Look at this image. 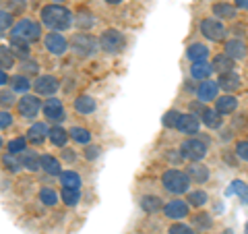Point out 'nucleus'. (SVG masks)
Listing matches in <instances>:
<instances>
[{"label":"nucleus","mask_w":248,"mask_h":234,"mask_svg":"<svg viewBox=\"0 0 248 234\" xmlns=\"http://www.w3.org/2000/svg\"><path fill=\"white\" fill-rule=\"evenodd\" d=\"M40 19L46 27H50L52 31H64L73 25V13L62 4H48L44 6L40 13Z\"/></svg>","instance_id":"obj_1"},{"label":"nucleus","mask_w":248,"mask_h":234,"mask_svg":"<svg viewBox=\"0 0 248 234\" xmlns=\"http://www.w3.org/2000/svg\"><path fill=\"white\" fill-rule=\"evenodd\" d=\"M161 184H164V189L172 195H184V193L190 191L188 176H186L182 170H176V168L166 170L164 176H161Z\"/></svg>","instance_id":"obj_2"},{"label":"nucleus","mask_w":248,"mask_h":234,"mask_svg":"<svg viewBox=\"0 0 248 234\" xmlns=\"http://www.w3.org/2000/svg\"><path fill=\"white\" fill-rule=\"evenodd\" d=\"M11 37H19L25 42H37L42 37V25L33 19H21L11 27Z\"/></svg>","instance_id":"obj_3"},{"label":"nucleus","mask_w":248,"mask_h":234,"mask_svg":"<svg viewBox=\"0 0 248 234\" xmlns=\"http://www.w3.org/2000/svg\"><path fill=\"white\" fill-rule=\"evenodd\" d=\"M207 145L209 141L205 139H199V137H190L180 145V155L182 160H188V162H201L207 155Z\"/></svg>","instance_id":"obj_4"},{"label":"nucleus","mask_w":248,"mask_h":234,"mask_svg":"<svg viewBox=\"0 0 248 234\" xmlns=\"http://www.w3.org/2000/svg\"><path fill=\"white\" fill-rule=\"evenodd\" d=\"M71 46H73V52L77 54V56L81 58H91L97 54V40L89 33H85V31H81V33H77L73 40H71Z\"/></svg>","instance_id":"obj_5"},{"label":"nucleus","mask_w":248,"mask_h":234,"mask_svg":"<svg viewBox=\"0 0 248 234\" xmlns=\"http://www.w3.org/2000/svg\"><path fill=\"white\" fill-rule=\"evenodd\" d=\"M97 46L102 48L106 54H118L124 50V46H126V40H124V35L120 33L118 29H106L102 35H99L97 40Z\"/></svg>","instance_id":"obj_6"},{"label":"nucleus","mask_w":248,"mask_h":234,"mask_svg":"<svg viewBox=\"0 0 248 234\" xmlns=\"http://www.w3.org/2000/svg\"><path fill=\"white\" fill-rule=\"evenodd\" d=\"M199 29H201V35L207 37V40H211V42H221L228 33V29L223 27V23L217 21V19H203Z\"/></svg>","instance_id":"obj_7"},{"label":"nucleus","mask_w":248,"mask_h":234,"mask_svg":"<svg viewBox=\"0 0 248 234\" xmlns=\"http://www.w3.org/2000/svg\"><path fill=\"white\" fill-rule=\"evenodd\" d=\"M40 108H42V102H40L37 96H29V93H25L21 100H17V110L25 120H33L37 116V112H40Z\"/></svg>","instance_id":"obj_8"},{"label":"nucleus","mask_w":248,"mask_h":234,"mask_svg":"<svg viewBox=\"0 0 248 234\" xmlns=\"http://www.w3.org/2000/svg\"><path fill=\"white\" fill-rule=\"evenodd\" d=\"M31 87L35 89L37 96H50L52 98L54 93L58 91L60 83H58L56 77H52V75H37L35 81L31 83Z\"/></svg>","instance_id":"obj_9"},{"label":"nucleus","mask_w":248,"mask_h":234,"mask_svg":"<svg viewBox=\"0 0 248 234\" xmlns=\"http://www.w3.org/2000/svg\"><path fill=\"white\" fill-rule=\"evenodd\" d=\"M44 44H46V48H48V52L54 54V56H62V54L68 50L66 37L62 33H58V31H50V33H46Z\"/></svg>","instance_id":"obj_10"},{"label":"nucleus","mask_w":248,"mask_h":234,"mask_svg":"<svg viewBox=\"0 0 248 234\" xmlns=\"http://www.w3.org/2000/svg\"><path fill=\"white\" fill-rule=\"evenodd\" d=\"M42 110H44V116L50 122H62V120H66L64 106H62V102H60V100H56V98L46 100L44 106H42Z\"/></svg>","instance_id":"obj_11"},{"label":"nucleus","mask_w":248,"mask_h":234,"mask_svg":"<svg viewBox=\"0 0 248 234\" xmlns=\"http://www.w3.org/2000/svg\"><path fill=\"white\" fill-rule=\"evenodd\" d=\"M164 214L166 217H170V220H182V217L188 216V203L182 199H174V201H168V203L164 205Z\"/></svg>","instance_id":"obj_12"},{"label":"nucleus","mask_w":248,"mask_h":234,"mask_svg":"<svg viewBox=\"0 0 248 234\" xmlns=\"http://www.w3.org/2000/svg\"><path fill=\"white\" fill-rule=\"evenodd\" d=\"M176 129L184 133V135H197L199 129H201V120L197 116H192L190 112L188 114H180V118L176 122Z\"/></svg>","instance_id":"obj_13"},{"label":"nucleus","mask_w":248,"mask_h":234,"mask_svg":"<svg viewBox=\"0 0 248 234\" xmlns=\"http://www.w3.org/2000/svg\"><path fill=\"white\" fill-rule=\"evenodd\" d=\"M217 91H219V87H217V81H201V85L197 87V96H199V102H213V100H217Z\"/></svg>","instance_id":"obj_14"},{"label":"nucleus","mask_w":248,"mask_h":234,"mask_svg":"<svg viewBox=\"0 0 248 234\" xmlns=\"http://www.w3.org/2000/svg\"><path fill=\"white\" fill-rule=\"evenodd\" d=\"M184 174L188 176L190 183H197V184H203L209 181V168L203 166V164H199V162H190V166L186 168Z\"/></svg>","instance_id":"obj_15"},{"label":"nucleus","mask_w":248,"mask_h":234,"mask_svg":"<svg viewBox=\"0 0 248 234\" xmlns=\"http://www.w3.org/2000/svg\"><path fill=\"white\" fill-rule=\"evenodd\" d=\"M27 143H33V145H42L46 139H48V124L46 122H33L27 131Z\"/></svg>","instance_id":"obj_16"},{"label":"nucleus","mask_w":248,"mask_h":234,"mask_svg":"<svg viewBox=\"0 0 248 234\" xmlns=\"http://www.w3.org/2000/svg\"><path fill=\"white\" fill-rule=\"evenodd\" d=\"M240 85H242V81H240V77H238L234 71L221 73V75H219V79H217V87L223 89V91H228V93L240 89Z\"/></svg>","instance_id":"obj_17"},{"label":"nucleus","mask_w":248,"mask_h":234,"mask_svg":"<svg viewBox=\"0 0 248 234\" xmlns=\"http://www.w3.org/2000/svg\"><path fill=\"white\" fill-rule=\"evenodd\" d=\"M223 54L232 60H242V58H246V44L240 40H230V42H226V52Z\"/></svg>","instance_id":"obj_18"},{"label":"nucleus","mask_w":248,"mask_h":234,"mask_svg":"<svg viewBox=\"0 0 248 234\" xmlns=\"http://www.w3.org/2000/svg\"><path fill=\"white\" fill-rule=\"evenodd\" d=\"M9 48H11V52H13V56H15V58H19V60H27V58H29V54H31L29 42L19 40V37H11Z\"/></svg>","instance_id":"obj_19"},{"label":"nucleus","mask_w":248,"mask_h":234,"mask_svg":"<svg viewBox=\"0 0 248 234\" xmlns=\"http://www.w3.org/2000/svg\"><path fill=\"white\" fill-rule=\"evenodd\" d=\"M19 160H21V168L29 170V172H37V170H42V166H40V155H37L35 151L25 150V151L19 155Z\"/></svg>","instance_id":"obj_20"},{"label":"nucleus","mask_w":248,"mask_h":234,"mask_svg":"<svg viewBox=\"0 0 248 234\" xmlns=\"http://www.w3.org/2000/svg\"><path fill=\"white\" fill-rule=\"evenodd\" d=\"M238 108V100L232 96V93H228V96H221V98H217V102H215V112H219L221 116L223 114H232Z\"/></svg>","instance_id":"obj_21"},{"label":"nucleus","mask_w":248,"mask_h":234,"mask_svg":"<svg viewBox=\"0 0 248 234\" xmlns=\"http://www.w3.org/2000/svg\"><path fill=\"white\" fill-rule=\"evenodd\" d=\"M209 50L205 44H190L188 50H186V56H188L190 62H207L209 58Z\"/></svg>","instance_id":"obj_22"},{"label":"nucleus","mask_w":248,"mask_h":234,"mask_svg":"<svg viewBox=\"0 0 248 234\" xmlns=\"http://www.w3.org/2000/svg\"><path fill=\"white\" fill-rule=\"evenodd\" d=\"M40 166L44 172L50 176H60V172H62L60 162H58V158H54V155H40Z\"/></svg>","instance_id":"obj_23"},{"label":"nucleus","mask_w":248,"mask_h":234,"mask_svg":"<svg viewBox=\"0 0 248 234\" xmlns=\"http://www.w3.org/2000/svg\"><path fill=\"white\" fill-rule=\"evenodd\" d=\"M9 85H11V91L13 93H25L31 89V81H29V77H25V75H13L11 79H9Z\"/></svg>","instance_id":"obj_24"},{"label":"nucleus","mask_w":248,"mask_h":234,"mask_svg":"<svg viewBox=\"0 0 248 234\" xmlns=\"http://www.w3.org/2000/svg\"><path fill=\"white\" fill-rule=\"evenodd\" d=\"M141 209L147 214H157L159 209H164V203L157 195H143L141 197Z\"/></svg>","instance_id":"obj_25"},{"label":"nucleus","mask_w":248,"mask_h":234,"mask_svg":"<svg viewBox=\"0 0 248 234\" xmlns=\"http://www.w3.org/2000/svg\"><path fill=\"white\" fill-rule=\"evenodd\" d=\"M48 139L52 141V145H56V147H64L66 145V141L71 137H68V131H64L62 127H52V129H48Z\"/></svg>","instance_id":"obj_26"},{"label":"nucleus","mask_w":248,"mask_h":234,"mask_svg":"<svg viewBox=\"0 0 248 234\" xmlns=\"http://www.w3.org/2000/svg\"><path fill=\"white\" fill-rule=\"evenodd\" d=\"M95 108L97 104L91 96H79L75 100V110L79 114H91V112H95Z\"/></svg>","instance_id":"obj_27"},{"label":"nucleus","mask_w":248,"mask_h":234,"mask_svg":"<svg viewBox=\"0 0 248 234\" xmlns=\"http://www.w3.org/2000/svg\"><path fill=\"white\" fill-rule=\"evenodd\" d=\"M211 73H213V68L209 62H192V67H190V75L199 81H207L211 77Z\"/></svg>","instance_id":"obj_28"},{"label":"nucleus","mask_w":248,"mask_h":234,"mask_svg":"<svg viewBox=\"0 0 248 234\" xmlns=\"http://www.w3.org/2000/svg\"><path fill=\"white\" fill-rule=\"evenodd\" d=\"M201 120L205 122L207 129H219L221 122H223V116H221L219 112L211 110V108H205V112L201 114Z\"/></svg>","instance_id":"obj_29"},{"label":"nucleus","mask_w":248,"mask_h":234,"mask_svg":"<svg viewBox=\"0 0 248 234\" xmlns=\"http://www.w3.org/2000/svg\"><path fill=\"white\" fill-rule=\"evenodd\" d=\"M60 183L62 186H68V189H81V176L75 172V170H62L60 172Z\"/></svg>","instance_id":"obj_30"},{"label":"nucleus","mask_w":248,"mask_h":234,"mask_svg":"<svg viewBox=\"0 0 248 234\" xmlns=\"http://www.w3.org/2000/svg\"><path fill=\"white\" fill-rule=\"evenodd\" d=\"M211 68H213V71H217L219 75H221V73H230L232 68H234V60L228 58L226 54H219V56H215V58H213Z\"/></svg>","instance_id":"obj_31"},{"label":"nucleus","mask_w":248,"mask_h":234,"mask_svg":"<svg viewBox=\"0 0 248 234\" xmlns=\"http://www.w3.org/2000/svg\"><path fill=\"white\" fill-rule=\"evenodd\" d=\"M213 13L217 19H236V6H232L228 2H215Z\"/></svg>","instance_id":"obj_32"},{"label":"nucleus","mask_w":248,"mask_h":234,"mask_svg":"<svg viewBox=\"0 0 248 234\" xmlns=\"http://www.w3.org/2000/svg\"><path fill=\"white\" fill-rule=\"evenodd\" d=\"M68 137H71L75 143H81V145L91 143V131H87L85 127H73L68 131Z\"/></svg>","instance_id":"obj_33"},{"label":"nucleus","mask_w":248,"mask_h":234,"mask_svg":"<svg viewBox=\"0 0 248 234\" xmlns=\"http://www.w3.org/2000/svg\"><path fill=\"white\" fill-rule=\"evenodd\" d=\"M73 21H75V25L79 27V29H91L93 25H95V17L89 13V11H81V13H77L75 17H73Z\"/></svg>","instance_id":"obj_34"},{"label":"nucleus","mask_w":248,"mask_h":234,"mask_svg":"<svg viewBox=\"0 0 248 234\" xmlns=\"http://www.w3.org/2000/svg\"><path fill=\"white\" fill-rule=\"evenodd\" d=\"M15 62H17V58L13 56V52H11L9 46H0V68L6 73L9 68L15 67Z\"/></svg>","instance_id":"obj_35"},{"label":"nucleus","mask_w":248,"mask_h":234,"mask_svg":"<svg viewBox=\"0 0 248 234\" xmlns=\"http://www.w3.org/2000/svg\"><path fill=\"white\" fill-rule=\"evenodd\" d=\"M207 201H209V195L205 191H188V197H186L188 207H203Z\"/></svg>","instance_id":"obj_36"},{"label":"nucleus","mask_w":248,"mask_h":234,"mask_svg":"<svg viewBox=\"0 0 248 234\" xmlns=\"http://www.w3.org/2000/svg\"><path fill=\"white\" fill-rule=\"evenodd\" d=\"M60 199L64 201L66 205H77L81 201V191L79 189H68V186H62V191H60Z\"/></svg>","instance_id":"obj_37"},{"label":"nucleus","mask_w":248,"mask_h":234,"mask_svg":"<svg viewBox=\"0 0 248 234\" xmlns=\"http://www.w3.org/2000/svg\"><path fill=\"white\" fill-rule=\"evenodd\" d=\"M25 150H27V139L25 137H15L9 141V145H6V151L15 153V155H21Z\"/></svg>","instance_id":"obj_38"},{"label":"nucleus","mask_w":248,"mask_h":234,"mask_svg":"<svg viewBox=\"0 0 248 234\" xmlns=\"http://www.w3.org/2000/svg\"><path fill=\"white\" fill-rule=\"evenodd\" d=\"M2 166L9 170V172H19V170H21V160H19V155L6 151V153L2 155Z\"/></svg>","instance_id":"obj_39"},{"label":"nucleus","mask_w":248,"mask_h":234,"mask_svg":"<svg viewBox=\"0 0 248 234\" xmlns=\"http://www.w3.org/2000/svg\"><path fill=\"white\" fill-rule=\"evenodd\" d=\"M234 193L244 201V203H248V184L246 183H242V181H234V183H232L228 195H234Z\"/></svg>","instance_id":"obj_40"},{"label":"nucleus","mask_w":248,"mask_h":234,"mask_svg":"<svg viewBox=\"0 0 248 234\" xmlns=\"http://www.w3.org/2000/svg\"><path fill=\"white\" fill-rule=\"evenodd\" d=\"M19 68H21V75H25V77H33V75L37 77V73H40V65H37L35 60H31V58L21 60Z\"/></svg>","instance_id":"obj_41"},{"label":"nucleus","mask_w":248,"mask_h":234,"mask_svg":"<svg viewBox=\"0 0 248 234\" xmlns=\"http://www.w3.org/2000/svg\"><path fill=\"white\" fill-rule=\"evenodd\" d=\"M37 197H40L42 203H44V205H48V207H52V205H56V203H58V195L54 193L52 189H48V186H46V189H42Z\"/></svg>","instance_id":"obj_42"},{"label":"nucleus","mask_w":248,"mask_h":234,"mask_svg":"<svg viewBox=\"0 0 248 234\" xmlns=\"http://www.w3.org/2000/svg\"><path fill=\"white\" fill-rule=\"evenodd\" d=\"M15 104H17L15 93L11 89H0V108H2V110H9V108Z\"/></svg>","instance_id":"obj_43"},{"label":"nucleus","mask_w":248,"mask_h":234,"mask_svg":"<svg viewBox=\"0 0 248 234\" xmlns=\"http://www.w3.org/2000/svg\"><path fill=\"white\" fill-rule=\"evenodd\" d=\"M25 6H27V0H9V2H6V13H11V15L23 13Z\"/></svg>","instance_id":"obj_44"},{"label":"nucleus","mask_w":248,"mask_h":234,"mask_svg":"<svg viewBox=\"0 0 248 234\" xmlns=\"http://www.w3.org/2000/svg\"><path fill=\"white\" fill-rule=\"evenodd\" d=\"M178 118H180V112L178 110H170V112H166L164 114V127H168V129H176V122H178Z\"/></svg>","instance_id":"obj_45"},{"label":"nucleus","mask_w":248,"mask_h":234,"mask_svg":"<svg viewBox=\"0 0 248 234\" xmlns=\"http://www.w3.org/2000/svg\"><path fill=\"white\" fill-rule=\"evenodd\" d=\"M11 27H13V15L6 11H0V33L9 31Z\"/></svg>","instance_id":"obj_46"},{"label":"nucleus","mask_w":248,"mask_h":234,"mask_svg":"<svg viewBox=\"0 0 248 234\" xmlns=\"http://www.w3.org/2000/svg\"><path fill=\"white\" fill-rule=\"evenodd\" d=\"M211 224H213L211 216H207V214H199V216H195V226H197V228L207 230V228H211Z\"/></svg>","instance_id":"obj_47"},{"label":"nucleus","mask_w":248,"mask_h":234,"mask_svg":"<svg viewBox=\"0 0 248 234\" xmlns=\"http://www.w3.org/2000/svg\"><path fill=\"white\" fill-rule=\"evenodd\" d=\"M168 234H195V230H192L190 226H186V224L176 222V224H172V226H170Z\"/></svg>","instance_id":"obj_48"},{"label":"nucleus","mask_w":248,"mask_h":234,"mask_svg":"<svg viewBox=\"0 0 248 234\" xmlns=\"http://www.w3.org/2000/svg\"><path fill=\"white\" fill-rule=\"evenodd\" d=\"M236 155L240 160L248 162V141H238L236 143Z\"/></svg>","instance_id":"obj_49"},{"label":"nucleus","mask_w":248,"mask_h":234,"mask_svg":"<svg viewBox=\"0 0 248 234\" xmlns=\"http://www.w3.org/2000/svg\"><path fill=\"white\" fill-rule=\"evenodd\" d=\"M13 124V114L9 110H0V129H9Z\"/></svg>","instance_id":"obj_50"},{"label":"nucleus","mask_w":248,"mask_h":234,"mask_svg":"<svg viewBox=\"0 0 248 234\" xmlns=\"http://www.w3.org/2000/svg\"><path fill=\"white\" fill-rule=\"evenodd\" d=\"M99 151H102V150H99V147L91 145V147H87V150H85V158H87V160H95L97 155H99Z\"/></svg>","instance_id":"obj_51"},{"label":"nucleus","mask_w":248,"mask_h":234,"mask_svg":"<svg viewBox=\"0 0 248 234\" xmlns=\"http://www.w3.org/2000/svg\"><path fill=\"white\" fill-rule=\"evenodd\" d=\"M172 151H174V150H172ZM166 158H168L170 162H180V160H182V155H180V151H178V153L174 151V153H166Z\"/></svg>","instance_id":"obj_52"},{"label":"nucleus","mask_w":248,"mask_h":234,"mask_svg":"<svg viewBox=\"0 0 248 234\" xmlns=\"http://www.w3.org/2000/svg\"><path fill=\"white\" fill-rule=\"evenodd\" d=\"M236 9H242V11H248V0H236Z\"/></svg>","instance_id":"obj_53"},{"label":"nucleus","mask_w":248,"mask_h":234,"mask_svg":"<svg viewBox=\"0 0 248 234\" xmlns=\"http://www.w3.org/2000/svg\"><path fill=\"white\" fill-rule=\"evenodd\" d=\"M6 83H9V75H6L2 68H0V87H2V85H6Z\"/></svg>","instance_id":"obj_54"},{"label":"nucleus","mask_w":248,"mask_h":234,"mask_svg":"<svg viewBox=\"0 0 248 234\" xmlns=\"http://www.w3.org/2000/svg\"><path fill=\"white\" fill-rule=\"evenodd\" d=\"M62 155H64V158H66V160H68V162H73V160H75V158H77V155H75V153H73V151H71V150H64V153H62Z\"/></svg>","instance_id":"obj_55"},{"label":"nucleus","mask_w":248,"mask_h":234,"mask_svg":"<svg viewBox=\"0 0 248 234\" xmlns=\"http://www.w3.org/2000/svg\"><path fill=\"white\" fill-rule=\"evenodd\" d=\"M106 2H108V4H118L120 0H106Z\"/></svg>","instance_id":"obj_56"},{"label":"nucleus","mask_w":248,"mask_h":234,"mask_svg":"<svg viewBox=\"0 0 248 234\" xmlns=\"http://www.w3.org/2000/svg\"><path fill=\"white\" fill-rule=\"evenodd\" d=\"M0 147H2V137H0Z\"/></svg>","instance_id":"obj_57"},{"label":"nucleus","mask_w":248,"mask_h":234,"mask_svg":"<svg viewBox=\"0 0 248 234\" xmlns=\"http://www.w3.org/2000/svg\"><path fill=\"white\" fill-rule=\"evenodd\" d=\"M54 2H62V0H54Z\"/></svg>","instance_id":"obj_58"},{"label":"nucleus","mask_w":248,"mask_h":234,"mask_svg":"<svg viewBox=\"0 0 248 234\" xmlns=\"http://www.w3.org/2000/svg\"><path fill=\"white\" fill-rule=\"evenodd\" d=\"M246 234H248V224H246Z\"/></svg>","instance_id":"obj_59"}]
</instances>
